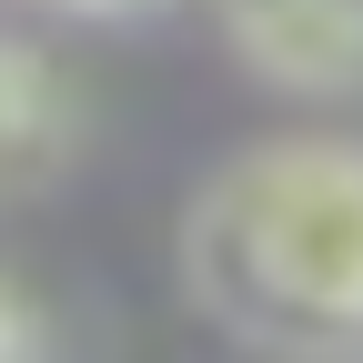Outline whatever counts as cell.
<instances>
[{
    "instance_id": "2",
    "label": "cell",
    "mask_w": 363,
    "mask_h": 363,
    "mask_svg": "<svg viewBox=\"0 0 363 363\" xmlns=\"http://www.w3.org/2000/svg\"><path fill=\"white\" fill-rule=\"evenodd\" d=\"M233 51L293 101H363V0H212Z\"/></svg>"
},
{
    "instance_id": "3",
    "label": "cell",
    "mask_w": 363,
    "mask_h": 363,
    "mask_svg": "<svg viewBox=\"0 0 363 363\" xmlns=\"http://www.w3.org/2000/svg\"><path fill=\"white\" fill-rule=\"evenodd\" d=\"M71 142H81V111H71L61 71L40 51H21V40H0V202L61 182Z\"/></svg>"
},
{
    "instance_id": "1",
    "label": "cell",
    "mask_w": 363,
    "mask_h": 363,
    "mask_svg": "<svg viewBox=\"0 0 363 363\" xmlns=\"http://www.w3.org/2000/svg\"><path fill=\"white\" fill-rule=\"evenodd\" d=\"M182 283L252 353H363V142L293 131L202 182Z\"/></svg>"
},
{
    "instance_id": "4",
    "label": "cell",
    "mask_w": 363,
    "mask_h": 363,
    "mask_svg": "<svg viewBox=\"0 0 363 363\" xmlns=\"http://www.w3.org/2000/svg\"><path fill=\"white\" fill-rule=\"evenodd\" d=\"M30 343H40V323H30L11 293H0V363H11V353H30Z\"/></svg>"
},
{
    "instance_id": "5",
    "label": "cell",
    "mask_w": 363,
    "mask_h": 363,
    "mask_svg": "<svg viewBox=\"0 0 363 363\" xmlns=\"http://www.w3.org/2000/svg\"><path fill=\"white\" fill-rule=\"evenodd\" d=\"M61 11H81V21H142V11H162V0H61Z\"/></svg>"
}]
</instances>
